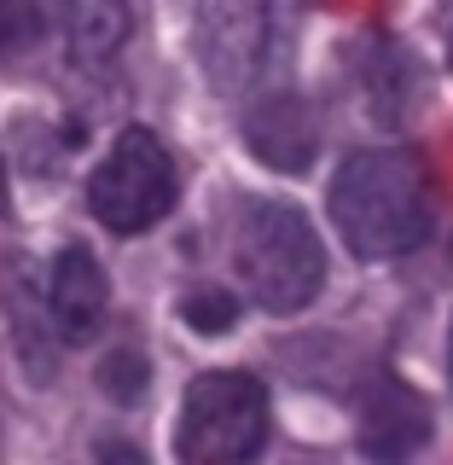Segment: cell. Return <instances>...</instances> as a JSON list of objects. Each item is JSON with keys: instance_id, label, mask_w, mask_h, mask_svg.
I'll use <instances>...</instances> for the list:
<instances>
[{"instance_id": "52a82bcc", "label": "cell", "mask_w": 453, "mask_h": 465, "mask_svg": "<svg viewBox=\"0 0 453 465\" xmlns=\"http://www.w3.org/2000/svg\"><path fill=\"white\" fill-rule=\"evenodd\" d=\"M111 309V285H105V268L70 244V251L53 256L47 268V314H53V331L64 343H87L99 331V320Z\"/></svg>"}, {"instance_id": "8992f818", "label": "cell", "mask_w": 453, "mask_h": 465, "mask_svg": "<svg viewBox=\"0 0 453 465\" xmlns=\"http://www.w3.org/2000/svg\"><path fill=\"white\" fill-rule=\"evenodd\" d=\"M430 442V407L401 378H372L360 401V454L372 465H413Z\"/></svg>"}, {"instance_id": "9c48e42d", "label": "cell", "mask_w": 453, "mask_h": 465, "mask_svg": "<svg viewBox=\"0 0 453 465\" xmlns=\"http://www.w3.org/2000/svg\"><path fill=\"white\" fill-rule=\"evenodd\" d=\"M128 6H111V0H82V6L64 12V35H70V58L76 64H111L128 41Z\"/></svg>"}, {"instance_id": "7c38bea8", "label": "cell", "mask_w": 453, "mask_h": 465, "mask_svg": "<svg viewBox=\"0 0 453 465\" xmlns=\"http://www.w3.org/2000/svg\"><path fill=\"white\" fill-rule=\"evenodd\" d=\"M99 384H105V396H116V401H134L145 390V355L134 343L111 349V355L99 361Z\"/></svg>"}, {"instance_id": "30bf717a", "label": "cell", "mask_w": 453, "mask_h": 465, "mask_svg": "<svg viewBox=\"0 0 453 465\" xmlns=\"http://www.w3.org/2000/svg\"><path fill=\"white\" fill-rule=\"evenodd\" d=\"M53 12L35 0H0V64H24L29 53L47 41Z\"/></svg>"}, {"instance_id": "5bb4252c", "label": "cell", "mask_w": 453, "mask_h": 465, "mask_svg": "<svg viewBox=\"0 0 453 465\" xmlns=\"http://www.w3.org/2000/svg\"><path fill=\"white\" fill-rule=\"evenodd\" d=\"M448 378H453V338H448Z\"/></svg>"}, {"instance_id": "8fae6325", "label": "cell", "mask_w": 453, "mask_h": 465, "mask_svg": "<svg viewBox=\"0 0 453 465\" xmlns=\"http://www.w3.org/2000/svg\"><path fill=\"white\" fill-rule=\"evenodd\" d=\"M181 314H186V326H198L203 338H222V331H232V320H239V297L222 285H198L192 297L181 302Z\"/></svg>"}, {"instance_id": "3957f363", "label": "cell", "mask_w": 453, "mask_h": 465, "mask_svg": "<svg viewBox=\"0 0 453 465\" xmlns=\"http://www.w3.org/2000/svg\"><path fill=\"white\" fill-rule=\"evenodd\" d=\"M268 442V390L251 372H203L186 390L174 454L186 465H244Z\"/></svg>"}, {"instance_id": "277c9868", "label": "cell", "mask_w": 453, "mask_h": 465, "mask_svg": "<svg viewBox=\"0 0 453 465\" xmlns=\"http://www.w3.org/2000/svg\"><path fill=\"white\" fill-rule=\"evenodd\" d=\"M174 203V163L152 128H123L105 163L87 174V210L111 232H145Z\"/></svg>"}, {"instance_id": "5b68a950", "label": "cell", "mask_w": 453, "mask_h": 465, "mask_svg": "<svg viewBox=\"0 0 453 465\" xmlns=\"http://www.w3.org/2000/svg\"><path fill=\"white\" fill-rule=\"evenodd\" d=\"M285 29L291 18L268 6H203L198 53H203L210 82L227 87V94H244V87L268 94L273 70L285 64Z\"/></svg>"}, {"instance_id": "6da1fadb", "label": "cell", "mask_w": 453, "mask_h": 465, "mask_svg": "<svg viewBox=\"0 0 453 465\" xmlns=\"http://www.w3.org/2000/svg\"><path fill=\"white\" fill-rule=\"evenodd\" d=\"M331 227L360 262L413 251L430 232V174L401 145L355 152L331 181Z\"/></svg>"}, {"instance_id": "ba28073f", "label": "cell", "mask_w": 453, "mask_h": 465, "mask_svg": "<svg viewBox=\"0 0 453 465\" xmlns=\"http://www.w3.org/2000/svg\"><path fill=\"white\" fill-rule=\"evenodd\" d=\"M244 140H251V152L268 169H309V157L320 145L309 99L291 94V87H268L261 105H251V116H244Z\"/></svg>"}, {"instance_id": "4fadbf2b", "label": "cell", "mask_w": 453, "mask_h": 465, "mask_svg": "<svg viewBox=\"0 0 453 465\" xmlns=\"http://www.w3.org/2000/svg\"><path fill=\"white\" fill-rule=\"evenodd\" d=\"M99 465H145V454L123 436H111V442H99Z\"/></svg>"}, {"instance_id": "9a60e30c", "label": "cell", "mask_w": 453, "mask_h": 465, "mask_svg": "<svg viewBox=\"0 0 453 465\" xmlns=\"http://www.w3.org/2000/svg\"><path fill=\"white\" fill-rule=\"evenodd\" d=\"M0 203H6V193H0Z\"/></svg>"}, {"instance_id": "7a4b0ae2", "label": "cell", "mask_w": 453, "mask_h": 465, "mask_svg": "<svg viewBox=\"0 0 453 465\" xmlns=\"http://www.w3.org/2000/svg\"><path fill=\"white\" fill-rule=\"evenodd\" d=\"M239 280L268 314H297L320 297V285H326V251H320V232L297 203H280V198L244 203Z\"/></svg>"}]
</instances>
